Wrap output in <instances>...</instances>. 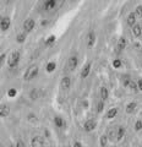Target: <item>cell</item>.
Segmentation results:
<instances>
[{
	"label": "cell",
	"instance_id": "obj_1",
	"mask_svg": "<svg viewBox=\"0 0 142 147\" xmlns=\"http://www.w3.org/2000/svg\"><path fill=\"white\" fill-rule=\"evenodd\" d=\"M20 58H21V54L19 52H13L10 55V57H9V59H7V65H9V67L12 69V67H15V66L19 65Z\"/></svg>",
	"mask_w": 142,
	"mask_h": 147
},
{
	"label": "cell",
	"instance_id": "obj_2",
	"mask_svg": "<svg viewBox=\"0 0 142 147\" xmlns=\"http://www.w3.org/2000/svg\"><path fill=\"white\" fill-rule=\"evenodd\" d=\"M37 75H38V66L37 65H31L28 69H27V71L25 74V80L30 81L32 79H34Z\"/></svg>",
	"mask_w": 142,
	"mask_h": 147
},
{
	"label": "cell",
	"instance_id": "obj_3",
	"mask_svg": "<svg viewBox=\"0 0 142 147\" xmlns=\"http://www.w3.org/2000/svg\"><path fill=\"white\" fill-rule=\"evenodd\" d=\"M77 64H79V60H77L76 55H72V57H70V58H69V60H67V70L74 71L76 69V66H77Z\"/></svg>",
	"mask_w": 142,
	"mask_h": 147
},
{
	"label": "cell",
	"instance_id": "obj_4",
	"mask_svg": "<svg viewBox=\"0 0 142 147\" xmlns=\"http://www.w3.org/2000/svg\"><path fill=\"white\" fill-rule=\"evenodd\" d=\"M34 25H36V22H34L33 18H27V20L24 22V31L28 33V32H31L34 28Z\"/></svg>",
	"mask_w": 142,
	"mask_h": 147
},
{
	"label": "cell",
	"instance_id": "obj_5",
	"mask_svg": "<svg viewBox=\"0 0 142 147\" xmlns=\"http://www.w3.org/2000/svg\"><path fill=\"white\" fill-rule=\"evenodd\" d=\"M71 87V77L70 76H65L61 79L60 82V88L61 90H69Z\"/></svg>",
	"mask_w": 142,
	"mask_h": 147
},
{
	"label": "cell",
	"instance_id": "obj_6",
	"mask_svg": "<svg viewBox=\"0 0 142 147\" xmlns=\"http://www.w3.org/2000/svg\"><path fill=\"white\" fill-rule=\"evenodd\" d=\"M45 144L44 140H43V137L42 136H34L33 139H32L31 141V145L33 146V147H39V146H43Z\"/></svg>",
	"mask_w": 142,
	"mask_h": 147
},
{
	"label": "cell",
	"instance_id": "obj_7",
	"mask_svg": "<svg viewBox=\"0 0 142 147\" xmlns=\"http://www.w3.org/2000/svg\"><path fill=\"white\" fill-rule=\"evenodd\" d=\"M10 18L9 17H3L1 18V22H0V28H1V31H7L9 28H10Z\"/></svg>",
	"mask_w": 142,
	"mask_h": 147
},
{
	"label": "cell",
	"instance_id": "obj_8",
	"mask_svg": "<svg viewBox=\"0 0 142 147\" xmlns=\"http://www.w3.org/2000/svg\"><path fill=\"white\" fill-rule=\"evenodd\" d=\"M10 114V108L6 104H0V118H5Z\"/></svg>",
	"mask_w": 142,
	"mask_h": 147
},
{
	"label": "cell",
	"instance_id": "obj_9",
	"mask_svg": "<svg viewBox=\"0 0 142 147\" xmlns=\"http://www.w3.org/2000/svg\"><path fill=\"white\" fill-rule=\"evenodd\" d=\"M136 21H137V15H136V13H135V12L129 13V16H127V18H126L127 25H129L130 27H132V26L136 24Z\"/></svg>",
	"mask_w": 142,
	"mask_h": 147
},
{
	"label": "cell",
	"instance_id": "obj_10",
	"mask_svg": "<svg viewBox=\"0 0 142 147\" xmlns=\"http://www.w3.org/2000/svg\"><path fill=\"white\" fill-rule=\"evenodd\" d=\"M83 126H85L86 131H92V130L96 129V126H97V123H96L94 120H87Z\"/></svg>",
	"mask_w": 142,
	"mask_h": 147
},
{
	"label": "cell",
	"instance_id": "obj_11",
	"mask_svg": "<svg viewBox=\"0 0 142 147\" xmlns=\"http://www.w3.org/2000/svg\"><path fill=\"white\" fill-rule=\"evenodd\" d=\"M126 45H127V40H126V38H124V37H120V38H119V40H118V44H116L118 50H119V52H121L122 49H125Z\"/></svg>",
	"mask_w": 142,
	"mask_h": 147
},
{
	"label": "cell",
	"instance_id": "obj_12",
	"mask_svg": "<svg viewBox=\"0 0 142 147\" xmlns=\"http://www.w3.org/2000/svg\"><path fill=\"white\" fill-rule=\"evenodd\" d=\"M90 71H91V63H87L86 65L83 66V69H82V71H81V77L82 79H86V77L90 75Z\"/></svg>",
	"mask_w": 142,
	"mask_h": 147
},
{
	"label": "cell",
	"instance_id": "obj_13",
	"mask_svg": "<svg viewBox=\"0 0 142 147\" xmlns=\"http://www.w3.org/2000/svg\"><path fill=\"white\" fill-rule=\"evenodd\" d=\"M142 33V30H141V25L140 24H135L132 26V34L135 37H140Z\"/></svg>",
	"mask_w": 142,
	"mask_h": 147
},
{
	"label": "cell",
	"instance_id": "obj_14",
	"mask_svg": "<svg viewBox=\"0 0 142 147\" xmlns=\"http://www.w3.org/2000/svg\"><path fill=\"white\" fill-rule=\"evenodd\" d=\"M136 108H137V103L136 102H131V103H129L126 105V113L127 114H132L136 110Z\"/></svg>",
	"mask_w": 142,
	"mask_h": 147
},
{
	"label": "cell",
	"instance_id": "obj_15",
	"mask_svg": "<svg viewBox=\"0 0 142 147\" xmlns=\"http://www.w3.org/2000/svg\"><path fill=\"white\" fill-rule=\"evenodd\" d=\"M124 134H125V129L122 126H116V140L118 141H120L122 139Z\"/></svg>",
	"mask_w": 142,
	"mask_h": 147
},
{
	"label": "cell",
	"instance_id": "obj_16",
	"mask_svg": "<svg viewBox=\"0 0 142 147\" xmlns=\"http://www.w3.org/2000/svg\"><path fill=\"white\" fill-rule=\"evenodd\" d=\"M109 97V91L108 88H105V87H102L100 88V98H102V100L104 102V100H107Z\"/></svg>",
	"mask_w": 142,
	"mask_h": 147
},
{
	"label": "cell",
	"instance_id": "obj_17",
	"mask_svg": "<svg viewBox=\"0 0 142 147\" xmlns=\"http://www.w3.org/2000/svg\"><path fill=\"white\" fill-rule=\"evenodd\" d=\"M116 114H118V108H112V109H109L107 112V118L108 119H113V118L116 117Z\"/></svg>",
	"mask_w": 142,
	"mask_h": 147
},
{
	"label": "cell",
	"instance_id": "obj_18",
	"mask_svg": "<svg viewBox=\"0 0 142 147\" xmlns=\"http://www.w3.org/2000/svg\"><path fill=\"white\" fill-rule=\"evenodd\" d=\"M57 5V0H47V3H45V10H52V9Z\"/></svg>",
	"mask_w": 142,
	"mask_h": 147
},
{
	"label": "cell",
	"instance_id": "obj_19",
	"mask_svg": "<svg viewBox=\"0 0 142 147\" xmlns=\"http://www.w3.org/2000/svg\"><path fill=\"white\" fill-rule=\"evenodd\" d=\"M87 39H88V42H87L88 47H92V45L94 44V42H96V37H94V33H93V32H90V33H88V37H87Z\"/></svg>",
	"mask_w": 142,
	"mask_h": 147
},
{
	"label": "cell",
	"instance_id": "obj_20",
	"mask_svg": "<svg viewBox=\"0 0 142 147\" xmlns=\"http://www.w3.org/2000/svg\"><path fill=\"white\" fill-rule=\"evenodd\" d=\"M57 69V64L54 63V61H50V63H48V65H47V72H53L54 70Z\"/></svg>",
	"mask_w": 142,
	"mask_h": 147
},
{
	"label": "cell",
	"instance_id": "obj_21",
	"mask_svg": "<svg viewBox=\"0 0 142 147\" xmlns=\"http://www.w3.org/2000/svg\"><path fill=\"white\" fill-rule=\"evenodd\" d=\"M27 38V36H26V32L25 33H20V34H17L16 36V40H17V43H24L25 40Z\"/></svg>",
	"mask_w": 142,
	"mask_h": 147
},
{
	"label": "cell",
	"instance_id": "obj_22",
	"mask_svg": "<svg viewBox=\"0 0 142 147\" xmlns=\"http://www.w3.org/2000/svg\"><path fill=\"white\" fill-rule=\"evenodd\" d=\"M109 137H110V140H113V141L116 140V127L110 129V131H109Z\"/></svg>",
	"mask_w": 142,
	"mask_h": 147
},
{
	"label": "cell",
	"instance_id": "obj_23",
	"mask_svg": "<svg viewBox=\"0 0 142 147\" xmlns=\"http://www.w3.org/2000/svg\"><path fill=\"white\" fill-rule=\"evenodd\" d=\"M54 123H55V125L58 127H63L64 126V121H63V119L60 117H55V118H54Z\"/></svg>",
	"mask_w": 142,
	"mask_h": 147
},
{
	"label": "cell",
	"instance_id": "obj_24",
	"mask_svg": "<svg viewBox=\"0 0 142 147\" xmlns=\"http://www.w3.org/2000/svg\"><path fill=\"white\" fill-rule=\"evenodd\" d=\"M54 42H55V36L52 34L47 40H45V44H47V45H50V44H53Z\"/></svg>",
	"mask_w": 142,
	"mask_h": 147
},
{
	"label": "cell",
	"instance_id": "obj_25",
	"mask_svg": "<svg viewBox=\"0 0 142 147\" xmlns=\"http://www.w3.org/2000/svg\"><path fill=\"white\" fill-rule=\"evenodd\" d=\"M17 94V91L15 90V88H11V90H9V92H7V96L9 97H15V96Z\"/></svg>",
	"mask_w": 142,
	"mask_h": 147
},
{
	"label": "cell",
	"instance_id": "obj_26",
	"mask_svg": "<svg viewBox=\"0 0 142 147\" xmlns=\"http://www.w3.org/2000/svg\"><path fill=\"white\" fill-rule=\"evenodd\" d=\"M107 144H108V136L103 135L102 137H100V145H102V146H105Z\"/></svg>",
	"mask_w": 142,
	"mask_h": 147
},
{
	"label": "cell",
	"instance_id": "obj_27",
	"mask_svg": "<svg viewBox=\"0 0 142 147\" xmlns=\"http://www.w3.org/2000/svg\"><path fill=\"white\" fill-rule=\"evenodd\" d=\"M141 127H142V121H141V120H137V121L135 123V130H136V131H140Z\"/></svg>",
	"mask_w": 142,
	"mask_h": 147
},
{
	"label": "cell",
	"instance_id": "obj_28",
	"mask_svg": "<svg viewBox=\"0 0 142 147\" xmlns=\"http://www.w3.org/2000/svg\"><path fill=\"white\" fill-rule=\"evenodd\" d=\"M5 59H6V54H1V55H0V69L3 67L4 63H5Z\"/></svg>",
	"mask_w": 142,
	"mask_h": 147
},
{
	"label": "cell",
	"instance_id": "obj_29",
	"mask_svg": "<svg viewBox=\"0 0 142 147\" xmlns=\"http://www.w3.org/2000/svg\"><path fill=\"white\" fill-rule=\"evenodd\" d=\"M103 108H104V103H103V100H100V102L98 103V105H97V112L98 113L103 112Z\"/></svg>",
	"mask_w": 142,
	"mask_h": 147
},
{
	"label": "cell",
	"instance_id": "obj_30",
	"mask_svg": "<svg viewBox=\"0 0 142 147\" xmlns=\"http://www.w3.org/2000/svg\"><path fill=\"white\" fill-rule=\"evenodd\" d=\"M113 66L115 67V69H119V67L121 66V61L119 60V59H115V60L113 61Z\"/></svg>",
	"mask_w": 142,
	"mask_h": 147
},
{
	"label": "cell",
	"instance_id": "obj_31",
	"mask_svg": "<svg viewBox=\"0 0 142 147\" xmlns=\"http://www.w3.org/2000/svg\"><path fill=\"white\" fill-rule=\"evenodd\" d=\"M122 79H124V80H122V84H124V86H127V84H129V81L131 80V79H130V76H129V75H126V76H124V77H122Z\"/></svg>",
	"mask_w": 142,
	"mask_h": 147
},
{
	"label": "cell",
	"instance_id": "obj_32",
	"mask_svg": "<svg viewBox=\"0 0 142 147\" xmlns=\"http://www.w3.org/2000/svg\"><path fill=\"white\" fill-rule=\"evenodd\" d=\"M135 13H136L137 16H141V15H142V6H141V5H139V6L136 7V10H135Z\"/></svg>",
	"mask_w": 142,
	"mask_h": 147
},
{
	"label": "cell",
	"instance_id": "obj_33",
	"mask_svg": "<svg viewBox=\"0 0 142 147\" xmlns=\"http://www.w3.org/2000/svg\"><path fill=\"white\" fill-rule=\"evenodd\" d=\"M136 85H137V90H142V85H141V80H139L136 82Z\"/></svg>",
	"mask_w": 142,
	"mask_h": 147
},
{
	"label": "cell",
	"instance_id": "obj_34",
	"mask_svg": "<svg viewBox=\"0 0 142 147\" xmlns=\"http://www.w3.org/2000/svg\"><path fill=\"white\" fill-rule=\"evenodd\" d=\"M74 146H82V144H81V142H79V141H76L74 144Z\"/></svg>",
	"mask_w": 142,
	"mask_h": 147
},
{
	"label": "cell",
	"instance_id": "obj_35",
	"mask_svg": "<svg viewBox=\"0 0 142 147\" xmlns=\"http://www.w3.org/2000/svg\"><path fill=\"white\" fill-rule=\"evenodd\" d=\"M135 47H136L137 49H139V50L141 49V45H140V43H136V44H135Z\"/></svg>",
	"mask_w": 142,
	"mask_h": 147
},
{
	"label": "cell",
	"instance_id": "obj_36",
	"mask_svg": "<svg viewBox=\"0 0 142 147\" xmlns=\"http://www.w3.org/2000/svg\"><path fill=\"white\" fill-rule=\"evenodd\" d=\"M16 145H17V146H24L25 144H24V142H21V141H19V142H17Z\"/></svg>",
	"mask_w": 142,
	"mask_h": 147
},
{
	"label": "cell",
	"instance_id": "obj_37",
	"mask_svg": "<svg viewBox=\"0 0 142 147\" xmlns=\"http://www.w3.org/2000/svg\"><path fill=\"white\" fill-rule=\"evenodd\" d=\"M1 18H3V17H0V22H1Z\"/></svg>",
	"mask_w": 142,
	"mask_h": 147
}]
</instances>
